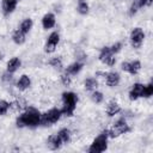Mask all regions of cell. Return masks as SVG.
<instances>
[{"label": "cell", "mask_w": 153, "mask_h": 153, "mask_svg": "<svg viewBox=\"0 0 153 153\" xmlns=\"http://www.w3.org/2000/svg\"><path fill=\"white\" fill-rule=\"evenodd\" d=\"M31 84H32V81H31L30 75H27V74H22V75L19 76V79L17 80L16 86H17V88H18L19 91L24 92V91H26V90H29V88L31 87Z\"/></svg>", "instance_id": "14"}, {"label": "cell", "mask_w": 153, "mask_h": 153, "mask_svg": "<svg viewBox=\"0 0 153 153\" xmlns=\"http://www.w3.org/2000/svg\"><path fill=\"white\" fill-rule=\"evenodd\" d=\"M41 116L38 109L36 108H25L23 112L16 118V126L18 128H36L41 124Z\"/></svg>", "instance_id": "1"}, {"label": "cell", "mask_w": 153, "mask_h": 153, "mask_svg": "<svg viewBox=\"0 0 153 153\" xmlns=\"http://www.w3.org/2000/svg\"><path fill=\"white\" fill-rule=\"evenodd\" d=\"M109 135H108V129L103 130L99 135H97L93 141L91 142L90 147L87 148V151L90 153H102L104 151L108 149V142H109Z\"/></svg>", "instance_id": "3"}, {"label": "cell", "mask_w": 153, "mask_h": 153, "mask_svg": "<svg viewBox=\"0 0 153 153\" xmlns=\"http://www.w3.org/2000/svg\"><path fill=\"white\" fill-rule=\"evenodd\" d=\"M18 1H22V0H18Z\"/></svg>", "instance_id": "34"}, {"label": "cell", "mask_w": 153, "mask_h": 153, "mask_svg": "<svg viewBox=\"0 0 153 153\" xmlns=\"http://www.w3.org/2000/svg\"><path fill=\"white\" fill-rule=\"evenodd\" d=\"M62 116H63V114H62L61 109L51 108L48 111H45L44 114H42V116H41V124L39 126H43V127L53 126V124L57 123L61 120Z\"/></svg>", "instance_id": "4"}, {"label": "cell", "mask_w": 153, "mask_h": 153, "mask_svg": "<svg viewBox=\"0 0 153 153\" xmlns=\"http://www.w3.org/2000/svg\"><path fill=\"white\" fill-rule=\"evenodd\" d=\"M82 67H84V63H82V62H80V61H74V62H72L71 65H68V66L65 68V72H66L67 74H69L71 76H74V75L79 74V73L81 72Z\"/></svg>", "instance_id": "18"}, {"label": "cell", "mask_w": 153, "mask_h": 153, "mask_svg": "<svg viewBox=\"0 0 153 153\" xmlns=\"http://www.w3.org/2000/svg\"><path fill=\"white\" fill-rule=\"evenodd\" d=\"M146 2H147V7H148V6H151V5H152L153 0H146Z\"/></svg>", "instance_id": "32"}, {"label": "cell", "mask_w": 153, "mask_h": 153, "mask_svg": "<svg viewBox=\"0 0 153 153\" xmlns=\"http://www.w3.org/2000/svg\"><path fill=\"white\" fill-rule=\"evenodd\" d=\"M105 112H106V115L109 117H114V116L118 115L121 112V105H120V103L117 100H115V99H111L106 104V106H105Z\"/></svg>", "instance_id": "15"}, {"label": "cell", "mask_w": 153, "mask_h": 153, "mask_svg": "<svg viewBox=\"0 0 153 153\" xmlns=\"http://www.w3.org/2000/svg\"><path fill=\"white\" fill-rule=\"evenodd\" d=\"M84 87H85L86 91L92 92V91L97 90V87H98V80L94 76H88V78H86L84 80Z\"/></svg>", "instance_id": "22"}, {"label": "cell", "mask_w": 153, "mask_h": 153, "mask_svg": "<svg viewBox=\"0 0 153 153\" xmlns=\"http://www.w3.org/2000/svg\"><path fill=\"white\" fill-rule=\"evenodd\" d=\"M32 26H33V22H32V19H31V18H25V19L22 20V23L19 24L18 29H19L23 33L27 35V33L32 30Z\"/></svg>", "instance_id": "20"}, {"label": "cell", "mask_w": 153, "mask_h": 153, "mask_svg": "<svg viewBox=\"0 0 153 153\" xmlns=\"http://www.w3.org/2000/svg\"><path fill=\"white\" fill-rule=\"evenodd\" d=\"M18 0H2L1 1V10L4 16H10L11 13H13L17 8L18 5Z\"/></svg>", "instance_id": "12"}, {"label": "cell", "mask_w": 153, "mask_h": 153, "mask_svg": "<svg viewBox=\"0 0 153 153\" xmlns=\"http://www.w3.org/2000/svg\"><path fill=\"white\" fill-rule=\"evenodd\" d=\"M56 25V17L54 13L48 12L42 17V27L44 30H50Z\"/></svg>", "instance_id": "13"}, {"label": "cell", "mask_w": 153, "mask_h": 153, "mask_svg": "<svg viewBox=\"0 0 153 153\" xmlns=\"http://www.w3.org/2000/svg\"><path fill=\"white\" fill-rule=\"evenodd\" d=\"M49 65H50L54 69H56V71H61V69L63 68V62H62L61 57H59V56L51 57V59L49 60Z\"/></svg>", "instance_id": "25"}, {"label": "cell", "mask_w": 153, "mask_h": 153, "mask_svg": "<svg viewBox=\"0 0 153 153\" xmlns=\"http://www.w3.org/2000/svg\"><path fill=\"white\" fill-rule=\"evenodd\" d=\"M90 98H91V100H92L94 104H100V103H103V100H104L103 93H102L100 91H98V90L92 91L91 94H90Z\"/></svg>", "instance_id": "26"}, {"label": "cell", "mask_w": 153, "mask_h": 153, "mask_svg": "<svg viewBox=\"0 0 153 153\" xmlns=\"http://www.w3.org/2000/svg\"><path fill=\"white\" fill-rule=\"evenodd\" d=\"M103 76H104V80H105V84L106 86L109 87H116L120 85L121 82V75L118 72H115V71H110V72H105V73H102Z\"/></svg>", "instance_id": "10"}, {"label": "cell", "mask_w": 153, "mask_h": 153, "mask_svg": "<svg viewBox=\"0 0 153 153\" xmlns=\"http://www.w3.org/2000/svg\"><path fill=\"white\" fill-rule=\"evenodd\" d=\"M98 60H99L103 65L109 66V67H112V66H115V63H116V55L111 51V49H110L109 45H105V47H103V48L99 50Z\"/></svg>", "instance_id": "7"}, {"label": "cell", "mask_w": 153, "mask_h": 153, "mask_svg": "<svg viewBox=\"0 0 153 153\" xmlns=\"http://www.w3.org/2000/svg\"><path fill=\"white\" fill-rule=\"evenodd\" d=\"M11 109V103L5 100V99H0V116H5Z\"/></svg>", "instance_id": "27"}, {"label": "cell", "mask_w": 153, "mask_h": 153, "mask_svg": "<svg viewBox=\"0 0 153 153\" xmlns=\"http://www.w3.org/2000/svg\"><path fill=\"white\" fill-rule=\"evenodd\" d=\"M1 79H2V81H5V82H10V81H11V80L13 79V74L6 71V72H5L4 74H2Z\"/></svg>", "instance_id": "31"}, {"label": "cell", "mask_w": 153, "mask_h": 153, "mask_svg": "<svg viewBox=\"0 0 153 153\" xmlns=\"http://www.w3.org/2000/svg\"><path fill=\"white\" fill-rule=\"evenodd\" d=\"M60 80H61V82H62L63 86H71V84H72V76L69 74H67L66 72L61 74Z\"/></svg>", "instance_id": "29"}, {"label": "cell", "mask_w": 153, "mask_h": 153, "mask_svg": "<svg viewBox=\"0 0 153 153\" xmlns=\"http://www.w3.org/2000/svg\"><path fill=\"white\" fill-rule=\"evenodd\" d=\"M79 102V97L73 91H65L62 93V114L63 116L72 117L76 109V104Z\"/></svg>", "instance_id": "2"}, {"label": "cell", "mask_w": 153, "mask_h": 153, "mask_svg": "<svg viewBox=\"0 0 153 153\" xmlns=\"http://www.w3.org/2000/svg\"><path fill=\"white\" fill-rule=\"evenodd\" d=\"M56 134L59 135V137H60V140L62 141L63 145H66V143H68V142L71 141L72 133H71V130H69L68 128H61Z\"/></svg>", "instance_id": "23"}, {"label": "cell", "mask_w": 153, "mask_h": 153, "mask_svg": "<svg viewBox=\"0 0 153 153\" xmlns=\"http://www.w3.org/2000/svg\"><path fill=\"white\" fill-rule=\"evenodd\" d=\"M110 47V49H111V51L115 54V55H117L121 50H122V47H123V44L121 43V42H116V43H114L112 45H109Z\"/></svg>", "instance_id": "30"}, {"label": "cell", "mask_w": 153, "mask_h": 153, "mask_svg": "<svg viewBox=\"0 0 153 153\" xmlns=\"http://www.w3.org/2000/svg\"><path fill=\"white\" fill-rule=\"evenodd\" d=\"M12 41H13V43H16L17 45H22V44H24L25 41H26V35L23 33L19 29H16V30L13 31V33H12Z\"/></svg>", "instance_id": "21"}, {"label": "cell", "mask_w": 153, "mask_h": 153, "mask_svg": "<svg viewBox=\"0 0 153 153\" xmlns=\"http://www.w3.org/2000/svg\"><path fill=\"white\" fill-rule=\"evenodd\" d=\"M76 11L81 16H86L90 11V5L86 0H78V4H76Z\"/></svg>", "instance_id": "24"}, {"label": "cell", "mask_w": 153, "mask_h": 153, "mask_svg": "<svg viewBox=\"0 0 153 153\" xmlns=\"http://www.w3.org/2000/svg\"><path fill=\"white\" fill-rule=\"evenodd\" d=\"M60 43V33L57 31H53L49 33V36L47 37L45 44H44V51L47 54H51L56 50L57 45Z\"/></svg>", "instance_id": "8"}, {"label": "cell", "mask_w": 153, "mask_h": 153, "mask_svg": "<svg viewBox=\"0 0 153 153\" xmlns=\"http://www.w3.org/2000/svg\"><path fill=\"white\" fill-rule=\"evenodd\" d=\"M62 146H63V143H62V141L60 140V137H59L57 134H51V135L48 136V139H47V147H48L49 149H51V151H57V149H60Z\"/></svg>", "instance_id": "16"}, {"label": "cell", "mask_w": 153, "mask_h": 153, "mask_svg": "<svg viewBox=\"0 0 153 153\" xmlns=\"http://www.w3.org/2000/svg\"><path fill=\"white\" fill-rule=\"evenodd\" d=\"M130 130H131V128L128 124V122L124 118H118L110 127V129H108V135H109V137L115 139V137H118L121 135H124V134L129 133Z\"/></svg>", "instance_id": "5"}, {"label": "cell", "mask_w": 153, "mask_h": 153, "mask_svg": "<svg viewBox=\"0 0 153 153\" xmlns=\"http://www.w3.org/2000/svg\"><path fill=\"white\" fill-rule=\"evenodd\" d=\"M2 57H4V53H2L1 50H0V61L2 60Z\"/></svg>", "instance_id": "33"}, {"label": "cell", "mask_w": 153, "mask_h": 153, "mask_svg": "<svg viewBox=\"0 0 153 153\" xmlns=\"http://www.w3.org/2000/svg\"><path fill=\"white\" fill-rule=\"evenodd\" d=\"M20 66H22V60L18 56H13V57H11L7 61V63H6V71L10 72V73H12V74H14L20 68Z\"/></svg>", "instance_id": "17"}, {"label": "cell", "mask_w": 153, "mask_h": 153, "mask_svg": "<svg viewBox=\"0 0 153 153\" xmlns=\"http://www.w3.org/2000/svg\"><path fill=\"white\" fill-rule=\"evenodd\" d=\"M153 96V84L148 82L146 85H143V96L142 98H149Z\"/></svg>", "instance_id": "28"}, {"label": "cell", "mask_w": 153, "mask_h": 153, "mask_svg": "<svg viewBox=\"0 0 153 153\" xmlns=\"http://www.w3.org/2000/svg\"><path fill=\"white\" fill-rule=\"evenodd\" d=\"M145 31L142 27L140 26H136L134 27L130 33H129V42H130V45L134 48V49H139L141 48V45L143 44V41H145Z\"/></svg>", "instance_id": "6"}, {"label": "cell", "mask_w": 153, "mask_h": 153, "mask_svg": "<svg viewBox=\"0 0 153 153\" xmlns=\"http://www.w3.org/2000/svg\"><path fill=\"white\" fill-rule=\"evenodd\" d=\"M142 7H147V2L146 0H133L130 7H129V14L134 16L136 14Z\"/></svg>", "instance_id": "19"}, {"label": "cell", "mask_w": 153, "mask_h": 153, "mask_svg": "<svg viewBox=\"0 0 153 153\" xmlns=\"http://www.w3.org/2000/svg\"><path fill=\"white\" fill-rule=\"evenodd\" d=\"M142 68V65L139 60H133V61H123L121 63V69L130 75H136Z\"/></svg>", "instance_id": "9"}, {"label": "cell", "mask_w": 153, "mask_h": 153, "mask_svg": "<svg viewBox=\"0 0 153 153\" xmlns=\"http://www.w3.org/2000/svg\"><path fill=\"white\" fill-rule=\"evenodd\" d=\"M128 96H129V99L131 102H135L140 98H142L143 96V84L142 82H134L128 92Z\"/></svg>", "instance_id": "11"}]
</instances>
